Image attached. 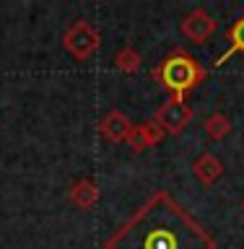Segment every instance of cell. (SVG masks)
Listing matches in <instances>:
<instances>
[{"label":"cell","mask_w":244,"mask_h":249,"mask_svg":"<svg viewBox=\"0 0 244 249\" xmlns=\"http://www.w3.org/2000/svg\"><path fill=\"white\" fill-rule=\"evenodd\" d=\"M216 249V239L185 213L167 192H156L125 226L104 241V249Z\"/></svg>","instance_id":"cell-1"},{"label":"cell","mask_w":244,"mask_h":249,"mask_svg":"<svg viewBox=\"0 0 244 249\" xmlns=\"http://www.w3.org/2000/svg\"><path fill=\"white\" fill-rule=\"evenodd\" d=\"M206 78H208V70L200 65L198 57H192L185 50H174L153 68V81L161 89H169L177 99H185V93H190Z\"/></svg>","instance_id":"cell-2"},{"label":"cell","mask_w":244,"mask_h":249,"mask_svg":"<svg viewBox=\"0 0 244 249\" xmlns=\"http://www.w3.org/2000/svg\"><path fill=\"white\" fill-rule=\"evenodd\" d=\"M62 47H65L78 62H83V60H89L96 54V50L101 47V34L94 29L91 21L78 18L65 29V34H62Z\"/></svg>","instance_id":"cell-3"},{"label":"cell","mask_w":244,"mask_h":249,"mask_svg":"<svg viewBox=\"0 0 244 249\" xmlns=\"http://www.w3.org/2000/svg\"><path fill=\"white\" fill-rule=\"evenodd\" d=\"M192 107L187 104L185 99H177V96H169L164 99L159 107H156V114H153V122L167 132V135H179L185 132V127L192 122Z\"/></svg>","instance_id":"cell-4"},{"label":"cell","mask_w":244,"mask_h":249,"mask_svg":"<svg viewBox=\"0 0 244 249\" xmlns=\"http://www.w3.org/2000/svg\"><path fill=\"white\" fill-rule=\"evenodd\" d=\"M179 29H182V34L190 39L192 44H203L218 31V21L206 11V8H195V11H190L182 18Z\"/></svg>","instance_id":"cell-5"},{"label":"cell","mask_w":244,"mask_h":249,"mask_svg":"<svg viewBox=\"0 0 244 249\" xmlns=\"http://www.w3.org/2000/svg\"><path fill=\"white\" fill-rule=\"evenodd\" d=\"M132 130V122L130 117L120 112V109H109V112L104 114V120L99 122V135L109 140V143H125Z\"/></svg>","instance_id":"cell-6"},{"label":"cell","mask_w":244,"mask_h":249,"mask_svg":"<svg viewBox=\"0 0 244 249\" xmlns=\"http://www.w3.org/2000/svg\"><path fill=\"white\" fill-rule=\"evenodd\" d=\"M164 135H167V132L151 120V122H143V124H132V130H130V135H128L125 143L130 145L132 153H140V151H146V148L159 145L164 140Z\"/></svg>","instance_id":"cell-7"},{"label":"cell","mask_w":244,"mask_h":249,"mask_svg":"<svg viewBox=\"0 0 244 249\" xmlns=\"http://www.w3.org/2000/svg\"><path fill=\"white\" fill-rule=\"evenodd\" d=\"M192 174L195 179L203 184V187H210L216 184L224 174V161L218 159L216 153H200L198 159L192 161Z\"/></svg>","instance_id":"cell-8"},{"label":"cell","mask_w":244,"mask_h":249,"mask_svg":"<svg viewBox=\"0 0 244 249\" xmlns=\"http://www.w3.org/2000/svg\"><path fill=\"white\" fill-rule=\"evenodd\" d=\"M68 200L73 202L75 208H81V210H89L96 205V200H99V187L94 179H78V182H73V187H70V192H68Z\"/></svg>","instance_id":"cell-9"},{"label":"cell","mask_w":244,"mask_h":249,"mask_svg":"<svg viewBox=\"0 0 244 249\" xmlns=\"http://www.w3.org/2000/svg\"><path fill=\"white\" fill-rule=\"evenodd\" d=\"M226 39H229V47H226V52L216 60L218 68H221L226 60H231L234 54H244V16L231 23V29H229V34H226Z\"/></svg>","instance_id":"cell-10"},{"label":"cell","mask_w":244,"mask_h":249,"mask_svg":"<svg viewBox=\"0 0 244 249\" xmlns=\"http://www.w3.org/2000/svg\"><path fill=\"white\" fill-rule=\"evenodd\" d=\"M203 127H206V132H208V135L213 138V140H224V138L231 132V120H229V117H226L224 112H216V114L206 117Z\"/></svg>","instance_id":"cell-11"},{"label":"cell","mask_w":244,"mask_h":249,"mask_svg":"<svg viewBox=\"0 0 244 249\" xmlns=\"http://www.w3.org/2000/svg\"><path fill=\"white\" fill-rule=\"evenodd\" d=\"M114 65L120 68L122 73H135L140 68V52L135 47H122V50L114 54Z\"/></svg>","instance_id":"cell-12"},{"label":"cell","mask_w":244,"mask_h":249,"mask_svg":"<svg viewBox=\"0 0 244 249\" xmlns=\"http://www.w3.org/2000/svg\"><path fill=\"white\" fill-rule=\"evenodd\" d=\"M242 213H244V202H242Z\"/></svg>","instance_id":"cell-13"}]
</instances>
